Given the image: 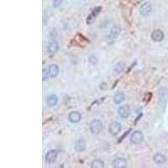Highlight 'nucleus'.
Here are the masks:
<instances>
[{"instance_id":"nucleus-1","label":"nucleus","mask_w":168,"mask_h":168,"mask_svg":"<svg viewBox=\"0 0 168 168\" xmlns=\"http://www.w3.org/2000/svg\"><path fill=\"white\" fill-rule=\"evenodd\" d=\"M103 130V123L99 119H94L90 124V131L92 134L98 135L102 132Z\"/></svg>"},{"instance_id":"nucleus-2","label":"nucleus","mask_w":168,"mask_h":168,"mask_svg":"<svg viewBox=\"0 0 168 168\" xmlns=\"http://www.w3.org/2000/svg\"><path fill=\"white\" fill-rule=\"evenodd\" d=\"M143 140H144V135L141 131H139V130L133 132L130 136V142L134 145L140 144L143 141Z\"/></svg>"},{"instance_id":"nucleus-3","label":"nucleus","mask_w":168,"mask_h":168,"mask_svg":"<svg viewBox=\"0 0 168 168\" xmlns=\"http://www.w3.org/2000/svg\"><path fill=\"white\" fill-rule=\"evenodd\" d=\"M121 124L117 121H113L110 124L108 127V132L110 135H117L118 134H119V132L121 131Z\"/></svg>"},{"instance_id":"nucleus-4","label":"nucleus","mask_w":168,"mask_h":168,"mask_svg":"<svg viewBox=\"0 0 168 168\" xmlns=\"http://www.w3.org/2000/svg\"><path fill=\"white\" fill-rule=\"evenodd\" d=\"M112 167L114 168H124L127 167V161L124 158H116L112 161Z\"/></svg>"},{"instance_id":"nucleus-5","label":"nucleus","mask_w":168,"mask_h":168,"mask_svg":"<svg viewBox=\"0 0 168 168\" xmlns=\"http://www.w3.org/2000/svg\"><path fill=\"white\" fill-rule=\"evenodd\" d=\"M152 11V6L150 3H145L140 8V14L143 16H146L150 15Z\"/></svg>"},{"instance_id":"nucleus-6","label":"nucleus","mask_w":168,"mask_h":168,"mask_svg":"<svg viewBox=\"0 0 168 168\" xmlns=\"http://www.w3.org/2000/svg\"><path fill=\"white\" fill-rule=\"evenodd\" d=\"M118 113H119L120 117L123 118V119H126L130 114V108L128 105H123L119 108Z\"/></svg>"},{"instance_id":"nucleus-7","label":"nucleus","mask_w":168,"mask_h":168,"mask_svg":"<svg viewBox=\"0 0 168 168\" xmlns=\"http://www.w3.org/2000/svg\"><path fill=\"white\" fill-rule=\"evenodd\" d=\"M151 39L155 42H161L164 39V33L161 30H156L151 34Z\"/></svg>"},{"instance_id":"nucleus-8","label":"nucleus","mask_w":168,"mask_h":168,"mask_svg":"<svg viewBox=\"0 0 168 168\" xmlns=\"http://www.w3.org/2000/svg\"><path fill=\"white\" fill-rule=\"evenodd\" d=\"M57 159V152L55 150H51L46 155V161L48 163H54Z\"/></svg>"},{"instance_id":"nucleus-9","label":"nucleus","mask_w":168,"mask_h":168,"mask_svg":"<svg viewBox=\"0 0 168 168\" xmlns=\"http://www.w3.org/2000/svg\"><path fill=\"white\" fill-rule=\"evenodd\" d=\"M86 149V141L84 139H78L75 143V150L77 152H82Z\"/></svg>"},{"instance_id":"nucleus-10","label":"nucleus","mask_w":168,"mask_h":168,"mask_svg":"<svg viewBox=\"0 0 168 168\" xmlns=\"http://www.w3.org/2000/svg\"><path fill=\"white\" fill-rule=\"evenodd\" d=\"M69 120L71 121V123H78L81 119V113L77 111H72L69 113Z\"/></svg>"},{"instance_id":"nucleus-11","label":"nucleus","mask_w":168,"mask_h":168,"mask_svg":"<svg viewBox=\"0 0 168 168\" xmlns=\"http://www.w3.org/2000/svg\"><path fill=\"white\" fill-rule=\"evenodd\" d=\"M121 33V28L119 26L114 25L113 26L110 30V33H109V36L112 38V39H116L118 36L120 35Z\"/></svg>"},{"instance_id":"nucleus-12","label":"nucleus","mask_w":168,"mask_h":168,"mask_svg":"<svg viewBox=\"0 0 168 168\" xmlns=\"http://www.w3.org/2000/svg\"><path fill=\"white\" fill-rule=\"evenodd\" d=\"M58 103V97L56 95H50L49 97L46 98V104L49 106V107H54L56 106Z\"/></svg>"},{"instance_id":"nucleus-13","label":"nucleus","mask_w":168,"mask_h":168,"mask_svg":"<svg viewBox=\"0 0 168 168\" xmlns=\"http://www.w3.org/2000/svg\"><path fill=\"white\" fill-rule=\"evenodd\" d=\"M154 161L156 164H162L167 161V156L163 154L157 153L154 156Z\"/></svg>"},{"instance_id":"nucleus-14","label":"nucleus","mask_w":168,"mask_h":168,"mask_svg":"<svg viewBox=\"0 0 168 168\" xmlns=\"http://www.w3.org/2000/svg\"><path fill=\"white\" fill-rule=\"evenodd\" d=\"M49 72H50V76L51 77H56L58 73H59V67L56 64H52L51 66H49Z\"/></svg>"},{"instance_id":"nucleus-15","label":"nucleus","mask_w":168,"mask_h":168,"mask_svg":"<svg viewBox=\"0 0 168 168\" xmlns=\"http://www.w3.org/2000/svg\"><path fill=\"white\" fill-rule=\"evenodd\" d=\"M58 49H59V45H58V43L56 42V41H51L50 43H49V45H48V51L50 52V53H55L56 51H58Z\"/></svg>"},{"instance_id":"nucleus-16","label":"nucleus","mask_w":168,"mask_h":168,"mask_svg":"<svg viewBox=\"0 0 168 168\" xmlns=\"http://www.w3.org/2000/svg\"><path fill=\"white\" fill-rule=\"evenodd\" d=\"M101 9H102V8L101 7H97V8H95L93 10H92V14L89 15V17H88V20H87V23H91V21L93 20V19H95V17L99 14V12L101 11Z\"/></svg>"},{"instance_id":"nucleus-17","label":"nucleus","mask_w":168,"mask_h":168,"mask_svg":"<svg viewBox=\"0 0 168 168\" xmlns=\"http://www.w3.org/2000/svg\"><path fill=\"white\" fill-rule=\"evenodd\" d=\"M124 97H124V94L123 92H119L113 97V102L115 103L116 104H119V103H123V101L124 100Z\"/></svg>"},{"instance_id":"nucleus-18","label":"nucleus","mask_w":168,"mask_h":168,"mask_svg":"<svg viewBox=\"0 0 168 168\" xmlns=\"http://www.w3.org/2000/svg\"><path fill=\"white\" fill-rule=\"evenodd\" d=\"M91 167L92 168H103L104 162L101 160H94L91 163Z\"/></svg>"},{"instance_id":"nucleus-19","label":"nucleus","mask_w":168,"mask_h":168,"mask_svg":"<svg viewBox=\"0 0 168 168\" xmlns=\"http://www.w3.org/2000/svg\"><path fill=\"white\" fill-rule=\"evenodd\" d=\"M124 69V62H119L114 68V71L116 73H120L121 71H123Z\"/></svg>"},{"instance_id":"nucleus-20","label":"nucleus","mask_w":168,"mask_h":168,"mask_svg":"<svg viewBox=\"0 0 168 168\" xmlns=\"http://www.w3.org/2000/svg\"><path fill=\"white\" fill-rule=\"evenodd\" d=\"M88 61H89V62H90L92 65H93V66H96L97 64V62H98V60H97V56H94V55H91V56H89Z\"/></svg>"},{"instance_id":"nucleus-21","label":"nucleus","mask_w":168,"mask_h":168,"mask_svg":"<svg viewBox=\"0 0 168 168\" xmlns=\"http://www.w3.org/2000/svg\"><path fill=\"white\" fill-rule=\"evenodd\" d=\"M49 75H50V72H49V70L47 71V69L44 68L43 71H42V79L43 81H46L49 78Z\"/></svg>"},{"instance_id":"nucleus-22","label":"nucleus","mask_w":168,"mask_h":168,"mask_svg":"<svg viewBox=\"0 0 168 168\" xmlns=\"http://www.w3.org/2000/svg\"><path fill=\"white\" fill-rule=\"evenodd\" d=\"M62 4V0H53L52 2V5L54 8H58L60 7Z\"/></svg>"}]
</instances>
